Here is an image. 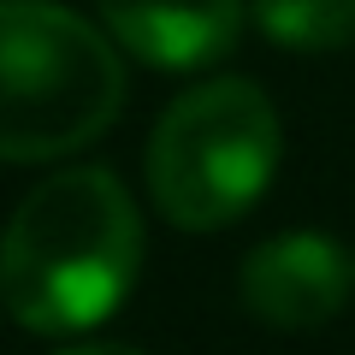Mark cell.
<instances>
[{"label": "cell", "instance_id": "cell-7", "mask_svg": "<svg viewBox=\"0 0 355 355\" xmlns=\"http://www.w3.org/2000/svg\"><path fill=\"white\" fill-rule=\"evenodd\" d=\"M65 355H148V349H137V343H77Z\"/></svg>", "mask_w": 355, "mask_h": 355}, {"label": "cell", "instance_id": "cell-6", "mask_svg": "<svg viewBox=\"0 0 355 355\" xmlns=\"http://www.w3.org/2000/svg\"><path fill=\"white\" fill-rule=\"evenodd\" d=\"M266 42L296 53H331L355 42V0H254Z\"/></svg>", "mask_w": 355, "mask_h": 355}, {"label": "cell", "instance_id": "cell-3", "mask_svg": "<svg viewBox=\"0 0 355 355\" xmlns=\"http://www.w3.org/2000/svg\"><path fill=\"white\" fill-rule=\"evenodd\" d=\"M279 148V113L249 77L196 83L148 137V196L178 231H219L266 196Z\"/></svg>", "mask_w": 355, "mask_h": 355}, {"label": "cell", "instance_id": "cell-2", "mask_svg": "<svg viewBox=\"0 0 355 355\" xmlns=\"http://www.w3.org/2000/svg\"><path fill=\"white\" fill-rule=\"evenodd\" d=\"M125 107V65L89 18L53 0H0V160L89 148Z\"/></svg>", "mask_w": 355, "mask_h": 355}, {"label": "cell", "instance_id": "cell-5", "mask_svg": "<svg viewBox=\"0 0 355 355\" xmlns=\"http://www.w3.org/2000/svg\"><path fill=\"white\" fill-rule=\"evenodd\" d=\"M125 53L160 71H196L237 48L243 0H95Z\"/></svg>", "mask_w": 355, "mask_h": 355}, {"label": "cell", "instance_id": "cell-4", "mask_svg": "<svg viewBox=\"0 0 355 355\" xmlns=\"http://www.w3.org/2000/svg\"><path fill=\"white\" fill-rule=\"evenodd\" d=\"M349 254L326 231H279L243 254L237 291L272 331H314L349 302Z\"/></svg>", "mask_w": 355, "mask_h": 355}, {"label": "cell", "instance_id": "cell-1", "mask_svg": "<svg viewBox=\"0 0 355 355\" xmlns=\"http://www.w3.org/2000/svg\"><path fill=\"white\" fill-rule=\"evenodd\" d=\"M142 272V214L107 166H65L12 207L0 302L36 338H77L119 314Z\"/></svg>", "mask_w": 355, "mask_h": 355}]
</instances>
